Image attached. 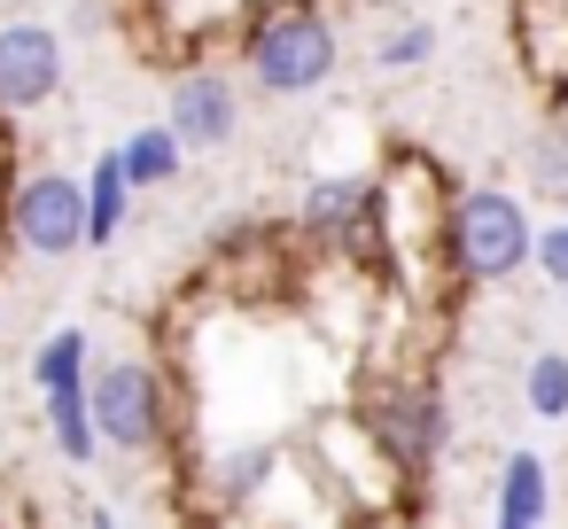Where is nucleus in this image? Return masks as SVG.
I'll return each mask as SVG.
<instances>
[{
	"mask_svg": "<svg viewBox=\"0 0 568 529\" xmlns=\"http://www.w3.org/2000/svg\"><path fill=\"white\" fill-rule=\"evenodd\" d=\"M9 242L32 250V257H71L87 250V187L71 172H32L17 195H9Z\"/></svg>",
	"mask_w": 568,
	"mask_h": 529,
	"instance_id": "nucleus-4",
	"label": "nucleus"
},
{
	"mask_svg": "<svg viewBox=\"0 0 568 529\" xmlns=\"http://www.w3.org/2000/svg\"><path fill=\"white\" fill-rule=\"evenodd\" d=\"M521 389H529V413L560 420V413H568V358H560V350H537V358H529V382H521Z\"/></svg>",
	"mask_w": 568,
	"mask_h": 529,
	"instance_id": "nucleus-14",
	"label": "nucleus"
},
{
	"mask_svg": "<svg viewBox=\"0 0 568 529\" xmlns=\"http://www.w3.org/2000/svg\"><path fill=\"white\" fill-rule=\"evenodd\" d=\"M366 226H382L366 180H320L304 195V234H320V242H366Z\"/></svg>",
	"mask_w": 568,
	"mask_h": 529,
	"instance_id": "nucleus-7",
	"label": "nucleus"
},
{
	"mask_svg": "<svg viewBox=\"0 0 568 529\" xmlns=\"http://www.w3.org/2000/svg\"><path fill=\"white\" fill-rule=\"evenodd\" d=\"M40 397H48V436H55V451H63L71 467H87V459L102 451V436H94V405H87V382L40 389Z\"/></svg>",
	"mask_w": 568,
	"mask_h": 529,
	"instance_id": "nucleus-9",
	"label": "nucleus"
},
{
	"mask_svg": "<svg viewBox=\"0 0 568 529\" xmlns=\"http://www.w3.org/2000/svg\"><path fill=\"white\" fill-rule=\"evenodd\" d=\"M529 250H537V234H529V211L514 195L475 187V195L444 203V257L459 281H506L529 265Z\"/></svg>",
	"mask_w": 568,
	"mask_h": 529,
	"instance_id": "nucleus-1",
	"label": "nucleus"
},
{
	"mask_svg": "<svg viewBox=\"0 0 568 529\" xmlns=\"http://www.w3.org/2000/svg\"><path fill=\"white\" fill-rule=\"evenodd\" d=\"M118 156H125V180H133V195H141V187H172L187 149H180V133H172V125H141L133 141H118Z\"/></svg>",
	"mask_w": 568,
	"mask_h": 529,
	"instance_id": "nucleus-10",
	"label": "nucleus"
},
{
	"mask_svg": "<svg viewBox=\"0 0 568 529\" xmlns=\"http://www.w3.org/2000/svg\"><path fill=\"white\" fill-rule=\"evenodd\" d=\"M32 382H40V389L87 382V327H55V335L32 350Z\"/></svg>",
	"mask_w": 568,
	"mask_h": 529,
	"instance_id": "nucleus-11",
	"label": "nucleus"
},
{
	"mask_svg": "<svg viewBox=\"0 0 568 529\" xmlns=\"http://www.w3.org/2000/svg\"><path fill=\"white\" fill-rule=\"evenodd\" d=\"M444 436V420H436V397H405L397 413H389V444L405 451V459H428V444Z\"/></svg>",
	"mask_w": 568,
	"mask_h": 529,
	"instance_id": "nucleus-13",
	"label": "nucleus"
},
{
	"mask_svg": "<svg viewBox=\"0 0 568 529\" xmlns=\"http://www.w3.org/2000/svg\"><path fill=\"white\" fill-rule=\"evenodd\" d=\"M87 529H118V521H110V506H87Z\"/></svg>",
	"mask_w": 568,
	"mask_h": 529,
	"instance_id": "nucleus-18",
	"label": "nucleus"
},
{
	"mask_svg": "<svg viewBox=\"0 0 568 529\" xmlns=\"http://www.w3.org/2000/svg\"><path fill=\"white\" fill-rule=\"evenodd\" d=\"M234 118H242V102H234V87L219 79V71H187L180 87H172V133H180V149H219V141H234Z\"/></svg>",
	"mask_w": 568,
	"mask_h": 529,
	"instance_id": "nucleus-6",
	"label": "nucleus"
},
{
	"mask_svg": "<svg viewBox=\"0 0 568 529\" xmlns=\"http://www.w3.org/2000/svg\"><path fill=\"white\" fill-rule=\"evenodd\" d=\"M529 257H537V265H545V273H552L560 288H568V226H552V234H537V250H529Z\"/></svg>",
	"mask_w": 568,
	"mask_h": 529,
	"instance_id": "nucleus-17",
	"label": "nucleus"
},
{
	"mask_svg": "<svg viewBox=\"0 0 568 529\" xmlns=\"http://www.w3.org/2000/svg\"><path fill=\"white\" fill-rule=\"evenodd\" d=\"M428 48H436L428 24H397V32L374 48V63H382V71H413V63H428Z\"/></svg>",
	"mask_w": 568,
	"mask_h": 529,
	"instance_id": "nucleus-15",
	"label": "nucleus"
},
{
	"mask_svg": "<svg viewBox=\"0 0 568 529\" xmlns=\"http://www.w3.org/2000/svg\"><path fill=\"white\" fill-rule=\"evenodd\" d=\"M250 55V79L265 94H312L335 79V24L320 9H304V0H288V9H265L242 40Z\"/></svg>",
	"mask_w": 568,
	"mask_h": 529,
	"instance_id": "nucleus-2",
	"label": "nucleus"
},
{
	"mask_svg": "<svg viewBox=\"0 0 568 529\" xmlns=\"http://www.w3.org/2000/svg\"><path fill=\"white\" fill-rule=\"evenodd\" d=\"M537 513H545V459L514 451L506 482H498V521H537Z\"/></svg>",
	"mask_w": 568,
	"mask_h": 529,
	"instance_id": "nucleus-12",
	"label": "nucleus"
},
{
	"mask_svg": "<svg viewBox=\"0 0 568 529\" xmlns=\"http://www.w3.org/2000/svg\"><path fill=\"white\" fill-rule=\"evenodd\" d=\"M87 250H110L118 234H125V211H133V180H125V156L118 149H102L94 164H87Z\"/></svg>",
	"mask_w": 568,
	"mask_h": 529,
	"instance_id": "nucleus-8",
	"label": "nucleus"
},
{
	"mask_svg": "<svg viewBox=\"0 0 568 529\" xmlns=\"http://www.w3.org/2000/svg\"><path fill=\"white\" fill-rule=\"evenodd\" d=\"M87 405H94V436L118 451H149L164 436V382L149 358H118V366L87 374Z\"/></svg>",
	"mask_w": 568,
	"mask_h": 529,
	"instance_id": "nucleus-3",
	"label": "nucleus"
},
{
	"mask_svg": "<svg viewBox=\"0 0 568 529\" xmlns=\"http://www.w3.org/2000/svg\"><path fill=\"white\" fill-rule=\"evenodd\" d=\"M63 32L40 24V17H17V24H0V118H32L63 94Z\"/></svg>",
	"mask_w": 568,
	"mask_h": 529,
	"instance_id": "nucleus-5",
	"label": "nucleus"
},
{
	"mask_svg": "<svg viewBox=\"0 0 568 529\" xmlns=\"http://www.w3.org/2000/svg\"><path fill=\"white\" fill-rule=\"evenodd\" d=\"M498 529H537V521H498Z\"/></svg>",
	"mask_w": 568,
	"mask_h": 529,
	"instance_id": "nucleus-19",
	"label": "nucleus"
},
{
	"mask_svg": "<svg viewBox=\"0 0 568 529\" xmlns=\"http://www.w3.org/2000/svg\"><path fill=\"white\" fill-rule=\"evenodd\" d=\"M265 467H273V444H250V451H234V459L219 467V498H250Z\"/></svg>",
	"mask_w": 568,
	"mask_h": 529,
	"instance_id": "nucleus-16",
	"label": "nucleus"
}]
</instances>
